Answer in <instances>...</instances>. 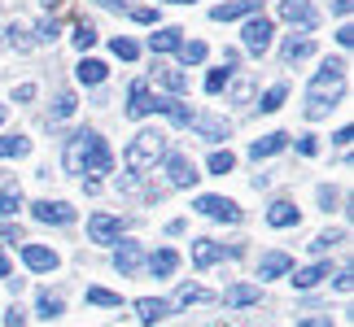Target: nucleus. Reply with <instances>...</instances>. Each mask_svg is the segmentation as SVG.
I'll use <instances>...</instances> for the list:
<instances>
[{
  "mask_svg": "<svg viewBox=\"0 0 354 327\" xmlns=\"http://www.w3.org/2000/svg\"><path fill=\"white\" fill-rule=\"evenodd\" d=\"M319 201H324V210H333L337 206V192H333V188H319Z\"/></svg>",
  "mask_w": 354,
  "mask_h": 327,
  "instance_id": "48",
  "label": "nucleus"
},
{
  "mask_svg": "<svg viewBox=\"0 0 354 327\" xmlns=\"http://www.w3.org/2000/svg\"><path fill=\"white\" fill-rule=\"evenodd\" d=\"M114 266L122 270V275H140V266H145V249L136 240H122L118 249H114Z\"/></svg>",
  "mask_w": 354,
  "mask_h": 327,
  "instance_id": "11",
  "label": "nucleus"
},
{
  "mask_svg": "<svg viewBox=\"0 0 354 327\" xmlns=\"http://www.w3.org/2000/svg\"><path fill=\"white\" fill-rule=\"evenodd\" d=\"M153 109H162L175 127H188V122H193V109H188L184 101H153Z\"/></svg>",
  "mask_w": 354,
  "mask_h": 327,
  "instance_id": "22",
  "label": "nucleus"
},
{
  "mask_svg": "<svg viewBox=\"0 0 354 327\" xmlns=\"http://www.w3.org/2000/svg\"><path fill=\"white\" fill-rule=\"evenodd\" d=\"M227 79H232V70H227V66H214V70L206 75V92H210V97H214V92H223Z\"/></svg>",
  "mask_w": 354,
  "mask_h": 327,
  "instance_id": "36",
  "label": "nucleus"
},
{
  "mask_svg": "<svg viewBox=\"0 0 354 327\" xmlns=\"http://www.w3.org/2000/svg\"><path fill=\"white\" fill-rule=\"evenodd\" d=\"M315 148H319V144L310 140V135H302V140H297V153H306V157H310V153H315Z\"/></svg>",
  "mask_w": 354,
  "mask_h": 327,
  "instance_id": "47",
  "label": "nucleus"
},
{
  "mask_svg": "<svg viewBox=\"0 0 354 327\" xmlns=\"http://www.w3.org/2000/svg\"><path fill=\"white\" fill-rule=\"evenodd\" d=\"M280 52H284V61L293 66V61L310 57V52H315V44H310V39H297V35H293V39H284V48H280Z\"/></svg>",
  "mask_w": 354,
  "mask_h": 327,
  "instance_id": "28",
  "label": "nucleus"
},
{
  "mask_svg": "<svg viewBox=\"0 0 354 327\" xmlns=\"http://www.w3.org/2000/svg\"><path fill=\"white\" fill-rule=\"evenodd\" d=\"M167 5H193V0H167Z\"/></svg>",
  "mask_w": 354,
  "mask_h": 327,
  "instance_id": "55",
  "label": "nucleus"
},
{
  "mask_svg": "<svg viewBox=\"0 0 354 327\" xmlns=\"http://www.w3.org/2000/svg\"><path fill=\"white\" fill-rule=\"evenodd\" d=\"M167 315H171V301H162V297H140V301H136V319H140L145 327H153Z\"/></svg>",
  "mask_w": 354,
  "mask_h": 327,
  "instance_id": "14",
  "label": "nucleus"
},
{
  "mask_svg": "<svg viewBox=\"0 0 354 327\" xmlns=\"http://www.w3.org/2000/svg\"><path fill=\"white\" fill-rule=\"evenodd\" d=\"M44 9H48V13H57V9H66V0H44Z\"/></svg>",
  "mask_w": 354,
  "mask_h": 327,
  "instance_id": "53",
  "label": "nucleus"
},
{
  "mask_svg": "<svg viewBox=\"0 0 354 327\" xmlns=\"http://www.w3.org/2000/svg\"><path fill=\"white\" fill-rule=\"evenodd\" d=\"M280 18H284V22H297L302 31H315L319 13H315V5H310V0H284V5H280Z\"/></svg>",
  "mask_w": 354,
  "mask_h": 327,
  "instance_id": "8",
  "label": "nucleus"
},
{
  "mask_svg": "<svg viewBox=\"0 0 354 327\" xmlns=\"http://www.w3.org/2000/svg\"><path fill=\"white\" fill-rule=\"evenodd\" d=\"M227 170H236V157L223 153V148H219V153H210V175H227Z\"/></svg>",
  "mask_w": 354,
  "mask_h": 327,
  "instance_id": "38",
  "label": "nucleus"
},
{
  "mask_svg": "<svg viewBox=\"0 0 354 327\" xmlns=\"http://www.w3.org/2000/svg\"><path fill=\"white\" fill-rule=\"evenodd\" d=\"M18 210H22V188H5V192H0V218H9Z\"/></svg>",
  "mask_w": 354,
  "mask_h": 327,
  "instance_id": "33",
  "label": "nucleus"
},
{
  "mask_svg": "<svg viewBox=\"0 0 354 327\" xmlns=\"http://www.w3.org/2000/svg\"><path fill=\"white\" fill-rule=\"evenodd\" d=\"M131 18H136V22H153V18H158V9H149V5H140V9H131Z\"/></svg>",
  "mask_w": 354,
  "mask_h": 327,
  "instance_id": "45",
  "label": "nucleus"
},
{
  "mask_svg": "<svg viewBox=\"0 0 354 327\" xmlns=\"http://www.w3.org/2000/svg\"><path fill=\"white\" fill-rule=\"evenodd\" d=\"M193 301H214V293L201 288V284H180L175 288V306H193Z\"/></svg>",
  "mask_w": 354,
  "mask_h": 327,
  "instance_id": "23",
  "label": "nucleus"
},
{
  "mask_svg": "<svg viewBox=\"0 0 354 327\" xmlns=\"http://www.w3.org/2000/svg\"><path fill=\"white\" fill-rule=\"evenodd\" d=\"M62 310H66V306H62V297H57V293H39V310H35L39 319H57Z\"/></svg>",
  "mask_w": 354,
  "mask_h": 327,
  "instance_id": "31",
  "label": "nucleus"
},
{
  "mask_svg": "<svg viewBox=\"0 0 354 327\" xmlns=\"http://www.w3.org/2000/svg\"><path fill=\"white\" fill-rule=\"evenodd\" d=\"M180 57H184V66L206 61V44H201V39H193V44H180Z\"/></svg>",
  "mask_w": 354,
  "mask_h": 327,
  "instance_id": "37",
  "label": "nucleus"
},
{
  "mask_svg": "<svg viewBox=\"0 0 354 327\" xmlns=\"http://www.w3.org/2000/svg\"><path fill=\"white\" fill-rule=\"evenodd\" d=\"M26 153H31L26 135H0V157H26Z\"/></svg>",
  "mask_w": 354,
  "mask_h": 327,
  "instance_id": "27",
  "label": "nucleus"
},
{
  "mask_svg": "<svg viewBox=\"0 0 354 327\" xmlns=\"http://www.w3.org/2000/svg\"><path fill=\"white\" fill-rule=\"evenodd\" d=\"M101 5H105V9H127L122 0H101Z\"/></svg>",
  "mask_w": 354,
  "mask_h": 327,
  "instance_id": "54",
  "label": "nucleus"
},
{
  "mask_svg": "<svg viewBox=\"0 0 354 327\" xmlns=\"http://www.w3.org/2000/svg\"><path fill=\"white\" fill-rule=\"evenodd\" d=\"M232 101H254V83H250V79H236V83H232Z\"/></svg>",
  "mask_w": 354,
  "mask_h": 327,
  "instance_id": "43",
  "label": "nucleus"
},
{
  "mask_svg": "<svg viewBox=\"0 0 354 327\" xmlns=\"http://www.w3.org/2000/svg\"><path fill=\"white\" fill-rule=\"evenodd\" d=\"M22 262L31 270H57V253L44 249V244H22Z\"/></svg>",
  "mask_w": 354,
  "mask_h": 327,
  "instance_id": "16",
  "label": "nucleus"
},
{
  "mask_svg": "<svg viewBox=\"0 0 354 327\" xmlns=\"http://www.w3.org/2000/svg\"><path fill=\"white\" fill-rule=\"evenodd\" d=\"M79 83H105V75H110V66H105V61H97V57H84V61H79Z\"/></svg>",
  "mask_w": 354,
  "mask_h": 327,
  "instance_id": "20",
  "label": "nucleus"
},
{
  "mask_svg": "<svg viewBox=\"0 0 354 327\" xmlns=\"http://www.w3.org/2000/svg\"><path fill=\"white\" fill-rule=\"evenodd\" d=\"M5 118H9V109H5V105H0V122H5Z\"/></svg>",
  "mask_w": 354,
  "mask_h": 327,
  "instance_id": "56",
  "label": "nucleus"
},
{
  "mask_svg": "<svg viewBox=\"0 0 354 327\" xmlns=\"http://www.w3.org/2000/svg\"><path fill=\"white\" fill-rule=\"evenodd\" d=\"M88 240H97V244L122 240V218H114V214H92L88 218Z\"/></svg>",
  "mask_w": 354,
  "mask_h": 327,
  "instance_id": "6",
  "label": "nucleus"
},
{
  "mask_svg": "<svg viewBox=\"0 0 354 327\" xmlns=\"http://www.w3.org/2000/svg\"><path fill=\"white\" fill-rule=\"evenodd\" d=\"M241 39H245V48H250L254 57H263V52L271 48V39H276V26H271V18H267V13H254V18L245 22Z\"/></svg>",
  "mask_w": 354,
  "mask_h": 327,
  "instance_id": "4",
  "label": "nucleus"
},
{
  "mask_svg": "<svg viewBox=\"0 0 354 327\" xmlns=\"http://www.w3.org/2000/svg\"><path fill=\"white\" fill-rule=\"evenodd\" d=\"M289 266H293V257H289V253H267V257H263V266H258V275H263V279H276V275H284Z\"/></svg>",
  "mask_w": 354,
  "mask_h": 327,
  "instance_id": "25",
  "label": "nucleus"
},
{
  "mask_svg": "<svg viewBox=\"0 0 354 327\" xmlns=\"http://www.w3.org/2000/svg\"><path fill=\"white\" fill-rule=\"evenodd\" d=\"M145 114H153V92H149L145 79H136L131 83V101H127V118H145Z\"/></svg>",
  "mask_w": 354,
  "mask_h": 327,
  "instance_id": "12",
  "label": "nucleus"
},
{
  "mask_svg": "<svg viewBox=\"0 0 354 327\" xmlns=\"http://www.w3.org/2000/svg\"><path fill=\"white\" fill-rule=\"evenodd\" d=\"M66 170H84V135H71V144H66Z\"/></svg>",
  "mask_w": 354,
  "mask_h": 327,
  "instance_id": "30",
  "label": "nucleus"
},
{
  "mask_svg": "<svg viewBox=\"0 0 354 327\" xmlns=\"http://www.w3.org/2000/svg\"><path fill=\"white\" fill-rule=\"evenodd\" d=\"M88 301L92 306H122V297L110 293V288H88Z\"/></svg>",
  "mask_w": 354,
  "mask_h": 327,
  "instance_id": "41",
  "label": "nucleus"
},
{
  "mask_svg": "<svg viewBox=\"0 0 354 327\" xmlns=\"http://www.w3.org/2000/svg\"><path fill=\"white\" fill-rule=\"evenodd\" d=\"M75 109H79V101H75V92H62V97H57V105H53V118H71Z\"/></svg>",
  "mask_w": 354,
  "mask_h": 327,
  "instance_id": "40",
  "label": "nucleus"
},
{
  "mask_svg": "<svg viewBox=\"0 0 354 327\" xmlns=\"http://www.w3.org/2000/svg\"><path fill=\"white\" fill-rule=\"evenodd\" d=\"M18 101H35V83H22L18 88Z\"/></svg>",
  "mask_w": 354,
  "mask_h": 327,
  "instance_id": "49",
  "label": "nucleus"
},
{
  "mask_svg": "<svg viewBox=\"0 0 354 327\" xmlns=\"http://www.w3.org/2000/svg\"><path fill=\"white\" fill-rule=\"evenodd\" d=\"M333 9H337V13H342V18H346V13L354 9V0H337V5H333Z\"/></svg>",
  "mask_w": 354,
  "mask_h": 327,
  "instance_id": "51",
  "label": "nucleus"
},
{
  "mask_svg": "<svg viewBox=\"0 0 354 327\" xmlns=\"http://www.w3.org/2000/svg\"><path fill=\"white\" fill-rule=\"evenodd\" d=\"M324 275H333V266L328 262H315V266H306V270H297V275H293V288H315Z\"/></svg>",
  "mask_w": 354,
  "mask_h": 327,
  "instance_id": "24",
  "label": "nucleus"
},
{
  "mask_svg": "<svg viewBox=\"0 0 354 327\" xmlns=\"http://www.w3.org/2000/svg\"><path fill=\"white\" fill-rule=\"evenodd\" d=\"M263 9V0H227V5H214L210 18L214 22H236V18H254Z\"/></svg>",
  "mask_w": 354,
  "mask_h": 327,
  "instance_id": "9",
  "label": "nucleus"
},
{
  "mask_svg": "<svg viewBox=\"0 0 354 327\" xmlns=\"http://www.w3.org/2000/svg\"><path fill=\"white\" fill-rule=\"evenodd\" d=\"M337 44H342V48L354 44V26H342V31H337Z\"/></svg>",
  "mask_w": 354,
  "mask_h": 327,
  "instance_id": "46",
  "label": "nucleus"
},
{
  "mask_svg": "<svg viewBox=\"0 0 354 327\" xmlns=\"http://www.w3.org/2000/svg\"><path fill=\"white\" fill-rule=\"evenodd\" d=\"M167 175H171V184H175V188H193V184H197V170H193V161H188L184 153H171Z\"/></svg>",
  "mask_w": 354,
  "mask_h": 327,
  "instance_id": "15",
  "label": "nucleus"
},
{
  "mask_svg": "<svg viewBox=\"0 0 354 327\" xmlns=\"http://www.w3.org/2000/svg\"><path fill=\"white\" fill-rule=\"evenodd\" d=\"M31 214L39 218V223H53V227L75 223V206H66V201H35Z\"/></svg>",
  "mask_w": 354,
  "mask_h": 327,
  "instance_id": "7",
  "label": "nucleus"
},
{
  "mask_svg": "<svg viewBox=\"0 0 354 327\" xmlns=\"http://www.w3.org/2000/svg\"><path fill=\"white\" fill-rule=\"evenodd\" d=\"M92 44H97V26H92V22H79V26H75V48L88 52Z\"/></svg>",
  "mask_w": 354,
  "mask_h": 327,
  "instance_id": "34",
  "label": "nucleus"
},
{
  "mask_svg": "<svg viewBox=\"0 0 354 327\" xmlns=\"http://www.w3.org/2000/svg\"><path fill=\"white\" fill-rule=\"evenodd\" d=\"M342 83H346V61L342 57H333L328 66H319V75L310 79V88H306V118H324L328 109L337 105L333 97L342 92Z\"/></svg>",
  "mask_w": 354,
  "mask_h": 327,
  "instance_id": "1",
  "label": "nucleus"
},
{
  "mask_svg": "<svg viewBox=\"0 0 354 327\" xmlns=\"http://www.w3.org/2000/svg\"><path fill=\"white\" fill-rule=\"evenodd\" d=\"M158 83L171 88V92H184L188 88V75L180 70V66H162V70H158Z\"/></svg>",
  "mask_w": 354,
  "mask_h": 327,
  "instance_id": "29",
  "label": "nucleus"
},
{
  "mask_svg": "<svg viewBox=\"0 0 354 327\" xmlns=\"http://www.w3.org/2000/svg\"><path fill=\"white\" fill-rule=\"evenodd\" d=\"M193 127L206 135L210 144H219V140H227V135H232V127H227V118H219V114H197L193 118Z\"/></svg>",
  "mask_w": 354,
  "mask_h": 327,
  "instance_id": "13",
  "label": "nucleus"
},
{
  "mask_svg": "<svg viewBox=\"0 0 354 327\" xmlns=\"http://www.w3.org/2000/svg\"><path fill=\"white\" fill-rule=\"evenodd\" d=\"M79 135H84V170H92V175L114 170V157H110L105 135H101V131H79Z\"/></svg>",
  "mask_w": 354,
  "mask_h": 327,
  "instance_id": "3",
  "label": "nucleus"
},
{
  "mask_svg": "<svg viewBox=\"0 0 354 327\" xmlns=\"http://www.w3.org/2000/svg\"><path fill=\"white\" fill-rule=\"evenodd\" d=\"M302 327H333V319H328V315H319V319H306Z\"/></svg>",
  "mask_w": 354,
  "mask_h": 327,
  "instance_id": "50",
  "label": "nucleus"
},
{
  "mask_svg": "<svg viewBox=\"0 0 354 327\" xmlns=\"http://www.w3.org/2000/svg\"><path fill=\"white\" fill-rule=\"evenodd\" d=\"M162 153H167V135H162V131H136V140L127 144V153H122V166L140 175L149 166H158Z\"/></svg>",
  "mask_w": 354,
  "mask_h": 327,
  "instance_id": "2",
  "label": "nucleus"
},
{
  "mask_svg": "<svg viewBox=\"0 0 354 327\" xmlns=\"http://www.w3.org/2000/svg\"><path fill=\"white\" fill-rule=\"evenodd\" d=\"M267 223L271 227H293V223H302V214H297L293 201H276V206L267 210Z\"/></svg>",
  "mask_w": 354,
  "mask_h": 327,
  "instance_id": "19",
  "label": "nucleus"
},
{
  "mask_svg": "<svg viewBox=\"0 0 354 327\" xmlns=\"http://www.w3.org/2000/svg\"><path fill=\"white\" fill-rule=\"evenodd\" d=\"M180 44H184L180 26H167V31H153V35H149V48H153V52H175Z\"/></svg>",
  "mask_w": 354,
  "mask_h": 327,
  "instance_id": "21",
  "label": "nucleus"
},
{
  "mask_svg": "<svg viewBox=\"0 0 354 327\" xmlns=\"http://www.w3.org/2000/svg\"><path fill=\"white\" fill-rule=\"evenodd\" d=\"M110 48H114V57H122V61H136V57H140V44H136V39H127V35H118Z\"/></svg>",
  "mask_w": 354,
  "mask_h": 327,
  "instance_id": "35",
  "label": "nucleus"
},
{
  "mask_svg": "<svg viewBox=\"0 0 354 327\" xmlns=\"http://www.w3.org/2000/svg\"><path fill=\"white\" fill-rule=\"evenodd\" d=\"M31 44H35L31 26H18V22H13V26H9V48H18V52H26V48H31Z\"/></svg>",
  "mask_w": 354,
  "mask_h": 327,
  "instance_id": "32",
  "label": "nucleus"
},
{
  "mask_svg": "<svg viewBox=\"0 0 354 327\" xmlns=\"http://www.w3.org/2000/svg\"><path fill=\"white\" fill-rule=\"evenodd\" d=\"M241 249H227L219 240H193V266H214L219 257H236Z\"/></svg>",
  "mask_w": 354,
  "mask_h": 327,
  "instance_id": "10",
  "label": "nucleus"
},
{
  "mask_svg": "<svg viewBox=\"0 0 354 327\" xmlns=\"http://www.w3.org/2000/svg\"><path fill=\"white\" fill-rule=\"evenodd\" d=\"M175 266H180V253L175 249H158L153 257H149V270H153V275H171Z\"/></svg>",
  "mask_w": 354,
  "mask_h": 327,
  "instance_id": "26",
  "label": "nucleus"
},
{
  "mask_svg": "<svg viewBox=\"0 0 354 327\" xmlns=\"http://www.w3.org/2000/svg\"><path fill=\"white\" fill-rule=\"evenodd\" d=\"M5 327H26V315H22V310H18V306H13V310H9V315H5Z\"/></svg>",
  "mask_w": 354,
  "mask_h": 327,
  "instance_id": "44",
  "label": "nucleus"
},
{
  "mask_svg": "<svg viewBox=\"0 0 354 327\" xmlns=\"http://www.w3.org/2000/svg\"><path fill=\"white\" fill-rule=\"evenodd\" d=\"M284 97H289V92H284V83H276V88L263 97V114H276V109L284 105Z\"/></svg>",
  "mask_w": 354,
  "mask_h": 327,
  "instance_id": "42",
  "label": "nucleus"
},
{
  "mask_svg": "<svg viewBox=\"0 0 354 327\" xmlns=\"http://www.w3.org/2000/svg\"><path fill=\"white\" fill-rule=\"evenodd\" d=\"M337 240H346V231H324V236H315V240H310V253H328Z\"/></svg>",
  "mask_w": 354,
  "mask_h": 327,
  "instance_id": "39",
  "label": "nucleus"
},
{
  "mask_svg": "<svg viewBox=\"0 0 354 327\" xmlns=\"http://www.w3.org/2000/svg\"><path fill=\"white\" fill-rule=\"evenodd\" d=\"M0 279H9V257H5V249H0Z\"/></svg>",
  "mask_w": 354,
  "mask_h": 327,
  "instance_id": "52",
  "label": "nucleus"
},
{
  "mask_svg": "<svg viewBox=\"0 0 354 327\" xmlns=\"http://www.w3.org/2000/svg\"><path fill=\"white\" fill-rule=\"evenodd\" d=\"M193 210L214 218V223H241V206H236V201H227V197H197Z\"/></svg>",
  "mask_w": 354,
  "mask_h": 327,
  "instance_id": "5",
  "label": "nucleus"
},
{
  "mask_svg": "<svg viewBox=\"0 0 354 327\" xmlns=\"http://www.w3.org/2000/svg\"><path fill=\"white\" fill-rule=\"evenodd\" d=\"M284 144H289V135H284V131H276V135H263V140H254V144H250V157H254V161H263V157H276Z\"/></svg>",
  "mask_w": 354,
  "mask_h": 327,
  "instance_id": "18",
  "label": "nucleus"
},
{
  "mask_svg": "<svg viewBox=\"0 0 354 327\" xmlns=\"http://www.w3.org/2000/svg\"><path fill=\"white\" fill-rule=\"evenodd\" d=\"M223 301H227V310H245V306H258V301H263V288H254V284H232Z\"/></svg>",
  "mask_w": 354,
  "mask_h": 327,
  "instance_id": "17",
  "label": "nucleus"
}]
</instances>
